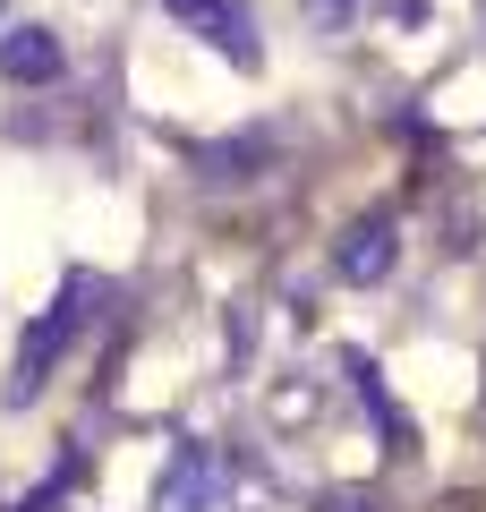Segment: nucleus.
Returning a JSON list of instances; mask_svg holds the SVG:
<instances>
[{
	"label": "nucleus",
	"mask_w": 486,
	"mask_h": 512,
	"mask_svg": "<svg viewBox=\"0 0 486 512\" xmlns=\"http://www.w3.org/2000/svg\"><path fill=\"white\" fill-rule=\"evenodd\" d=\"M222 504V470L205 444H180L162 461V487H154V512H214Z\"/></svg>",
	"instance_id": "7ed1b4c3"
},
{
	"label": "nucleus",
	"mask_w": 486,
	"mask_h": 512,
	"mask_svg": "<svg viewBox=\"0 0 486 512\" xmlns=\"http://www.w3.org/2000/svg\"><path fill=\"white\" fill-rule=\"evenodd\" d=\"M162 9H171L188 35H205L222 60H231V69H256V60H265V43H256V18L239 9V0H162Z\"/></svg>",
	"instance_id": "f03ea898"
},
{
	"label": "nucleus",
	"mask_w": 486,
	"mask_h": 512,
	"mask_svg": "<svg viewBox=\"0 0 486 512\" xmlns=\"http://www.w3.org/2000/svg\"><path fill=\"white\" fill-rule=\"evenodd\" d=\"M333 512H367V504H333Z\"/></svg>",
	"instance_id": "0eeeda50"
},
{
	"label": "nucleus",
	"mask_w": 486,
	"mask_h": 512,
	"mask_svg": "<svg viewBox=\"0 0 486 512\" xmlns=\"http://www.w3.org/2000/svg\"><path fill=\"white\" fill-rule=\"evenodd\" d=\"M0 77L9 86H52L60 77V35L52 26H9L0 35Z\"/></svg>",
	"instance_id": "39448f33"
},
{
	"label": "nucleus",
	"mask_w": 486,
	"mask_h": 512,
	"mask_svg": "<svg viewBox=\"0 0 486 512\" xmlns=\"http://www.w3.org/2000/svg\"><path fill=\"white\" fill-rule=\"evenodd\" d=\"M393 256H401L393 222L367 214V222H350V231H342V248H333V274H342V282H384V274H393Z\"/></svg>",
	"instance_id": "20e7f679"
},
{
	"label": "nucleus",
	"mask_w": 486,
	"mask_h": 512,
	"mask_svg": "<svg viewBox=\"0 0 486 512\" xmlns=\"http://www.w3.org/2000/svg\"><path fill=\"white\" fill-rule=\"evenodd\" d=\"M307 9H316V18H342V9H350V0H307Z\"/></svg>",
	"instance_id": "423d86ee"
},
{
	"label": "nucleus",
	"mask_w": 486,
	"mask_h": 512,
	"mask_svg": "<svg viewBox=\"0 0 486 512\" xmlns=\"http://www.w3.org/2000/svg\"><path fill=\"white\" fill-rule=\"evenodd\" d=\"M94 299H111V291H103V274H69V291H60L52 308L26 325V342H18V376H9V410H26V402L43 393V376L60 367V350H69L77 333L94 325Z\"/></svg>",
	"instance_id": "f257e3e1"
}]
</instances>
